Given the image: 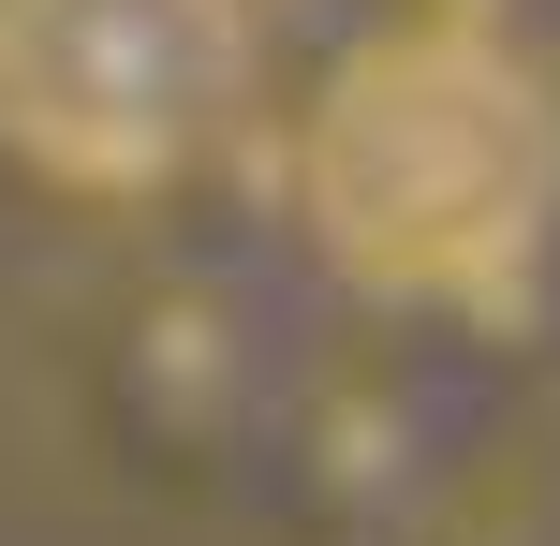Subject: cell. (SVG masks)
Returning a JSON list of instances; mask_svg holds the SVG:
<instances>
[{"label":"cell","mask_w":560,"mask_h":546,"mask_svg":"<svg viewBox=\"0 0 560 546\" xmlns=\"http://www.w3.org/2000/svg\"><path fill=\"white\" fill-rule=\"evenodd\" d=\"M295 222L369 295L472 311L560 222V89L487 15H398L295 104Z\"/></svg>","instance_id":"1"},{"label":"cell","mask_w":560,"mask_h":546,"mask_svg":"<svg viewBox=\"0 0 560 546\" xmlns=\"http://www.w3.org/2000/svg\"><path fill=\"white\" fill-rule=\"evenodd\" d=\"M252 104V0H0V148L59 193H163Z\"/></svg>","instance_id":"2"}]
</instances>
